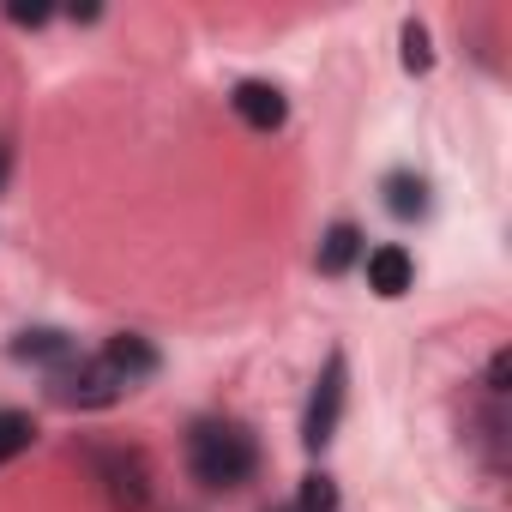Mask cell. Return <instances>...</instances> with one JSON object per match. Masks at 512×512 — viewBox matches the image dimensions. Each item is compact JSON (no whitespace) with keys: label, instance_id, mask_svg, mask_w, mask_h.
<instances>
[{"label":"cell","instance_id":"cell-1","mask_svg":"<svg viewBox=\"0 0 512 512\" xmlns=\"http://www.w3.org/2000/svg\"><path fill=\"white\" fill-rule=\"evenodd\" d=\"M187 470L199 488H247L253 470H260V440H253L235 416H199L187 434Z\"/></svg>","mask_w":512,"mask_h":512},{"label":"cell","instance_id":"cell-2","mask_svg":"<svg viewBox=\"0 0 512 512\" xmlns=\"http://www.w3.org/2000/svg\"><path fill=\"white\" fill-rule=\"evenodd\" d=\"M133 386L121 380V368L97 350V356H79V362H67L61 374H49V398L55 404H67V410H109V404H121Z\"/></svg>","mask_w":512,"mask_h":512},{"label":"cell","instance_id":"cell-3","mask_svg":"<svg viewBox=\"0 0 512 512\" xmlns=\"http://www.w3.org/2000/svg\"><path fill=\"white\" fill-rule=\"evenodd\" d=\"M91 476L115 512H145L151 506V464L133 446H91Z\"/></svg>","mask_w":512,"mask_h":512},{"label":"cell","instance_id":"cell-4","mask_svg":"<svg viewBox=\"0 0 512 512\" xmlns=\"http://www.w3.org/2000/svg\"><path fill=\"white\" fill-rule=\"evenodd\" d=\"M344 386H350V362H344V350H332L326 368H320V380H314V392H308V410H302V446L308 452L332 446L338 416H344Z\"/></svg>","mask_w":512,"mask_h":512},{"label":"cell","instance_id":"cell-5","mask_svg":"<svg viewBox=\"0 0 512 512\" xmlns=\"http://www.w3.org/2000/svg\"><path fill=\"white\" fill-rule=\"evenodd\" d=\"M229 109H235L241 127H253V133H278V127L290 121V97H284L272 79H241V85L229 91Z\"/></svg>","mask_w":512,"mask_h":512},{"label":"cell","instance_id":"cell-6","mask_svg":"<svg viewBox=\"0 0 512 512\" xmlns=\"http://www.w3.org/2000/svg\"><path fill=\"white\" fill-rule=\"evenodd\" d=\"M362 272H368V290H374L380 302H398V296H410V284H416V260H410L398 241L368 247V253H362Z\"/></svg>","mask_w":512,"mask_h":512},{"label":"cell","instance_id":"cell-7","mask_svg":"<svg viewBox=\"0 0 512 512\" xmlns=\"http://www.w3.org/2000/svg\"><path fill=\"white\" fill-rule=\"evenodd\" d=\"M19 362H37V368H49V374H61L67 362H79V350H73V338L61 332V326H25L13 344H7Z\"/></svg>","mask_w":512,"mask_h":512},{"label":"cell","instance_id":"cell-8","mask_svg":"<svg viewBox=\"0 0 512 512\" xmlns=\"http://www.w3.org/2000/svg\"><path fill=\"white\" fill-rule=\"evenodd\" d=\"M103 356L121 368L127 386H145V380L157 374V350H151V338H139V332H115V338L103 344Z\"/></svg>","mask_w":512,"mask_h":512},{"label":"cell","instance_id":"cell-9","mask_svg":"<svg viewBox=\"0 0 512 512\" xmlns=\"http://www.w3.org/2000/svg\"><path fill=\"white\" fill-rule=\"evenodd\" d=\"M380 193H386V211H392L398 223H416V217H428V205H434V199H428V181H422L416 169H392Z\"/></svg>","mask_w":512,"mask_h":512},{"label":"cell","instance_id":"cell-10","mask_svg":"<svg viewBox=\"0 0 512 512\" xmlns=\"http://www.w3.org/2000/svg\"><path fill=\"white\" fill-rule=\"evenodd\" d=\"M362 253H368L362 229H356V223H332V229L320 235V253H314V260H320L326 278H338V272H350V266L362 260Z\"/></svg>","mask_w":512,"mask_h":512},{"label":"cell","instance_id":"cell-11","mask_svg":"<svg viewBox=\"0 0 512 512\" xmlns=\"http://www.w3.org/2000/svg\"><path fill=\"white\" fill-rule=\"evenodd\" d=\"M37 446V422H31V410H0V464H13L19 452H31Z\"/></svg>","mask_w":512,"mask_h":512},{"label":"cell","instance_id":"cell-12","mask_svg":"<svg viewBox=\"0 0 512 512\" xmlns=\"http://www.w3.org/2000/svg\"><path fill=\"white\" fill-rule=\"evenodd\" d=\"M398 43H404V55H398L404 73H428V67H434V37H428L422 19H404V25H398Z\"/></svg>","mask_w":512,"mask_h":512},{"label":"cell","instance_id":"cell-13","mask_svg":"<svg viewBox=\"0 0 512 512\" xmlns=\"http://www.w3.org/2000/svg\"><path fill=\"white\" fill-rule=\"evenodd\" d=\"M296 512H338V482H332L326 470L302 476V500H296Z\"/></svg>","mask_w":512,"mask_h":512},{"label":"cell","instance_id":"cell-14","mask_svg":"<svg viewBox=\"0 0 512 512\" xmlns=\"http://www.w3.org/2000/svg\"><path fill=\"white\" fill-rule=\"evenodd\" d=\"M55 13L49 7H25V0H13V7H7V25H49Z\"/></svg>","mask_w":512,"mask_h":512},{"label":"cell","instance_id":"cell-15","mask_svg":"<svg viewBox=\"0 0 512 512\" xmlns=\"http://www.w3.org/2000/svg\"><path fill=\"white\" fill-rule=\"evenodd\" d=\"M7 175H13V145L0 139V193H7Z\"/></svg>","mask_w":512,"mask_h":512}]
</instances>
